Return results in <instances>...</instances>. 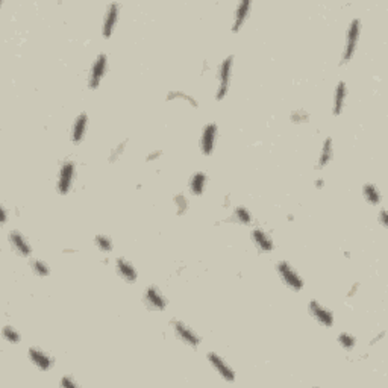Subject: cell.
<instances>
[{
  "mask_svg": "<svg viewBox=\"0 0 388 388\" xmlns=\"http://www.w3.org/2000/svg\"><path fill=\"white\" fill-rule=\"evenodd\" d=\"M232 64H234V56L231 55V56H228L222 62V65L219 68L217 77L220 80V85H219L217 93H215V99H217V100L225 99V96H226V93L229 90V82H231V74H232Z\"/></svg>",
  "mask_w": 388,
  "mask_h": 388,
  "instance_id": "obj_1",
  "label": "cell"
},
{
  "mask_svg": "<svg viewBox=\"0 0 388 388\" xmlns=\"http://www.w3.org/2000/svg\"><path fill=\"white\" fill-rule=\"evenodd\" d=\"M276 270H278L279 276L282 278V281H284L288 287H291L293 290H300L302 287H304V279H302V278L297 275V272H296L288 263H285V261L278 263V264H276Z\"/></svg>",
  "mask_w": 388,
  "mask_h": 388,
  "instance_id": "obj_2",
  "label": "cell"
},
{
  "mask_svg": "<svg viewBox=\"0 0 388 388\" xmlns=\"http://www.w3.org/2000/svg\"><path fill=\"white\" fill-rule=\"evenodd\" d=\"M360 30H361V21L357 18L351 23L349 30H348V39H346V49H344L343 53V62H349L355 53L357 49V42L360 38Z\"/></svg>",
  "mask_w": 388,
  "mask_h": 388,
  "instance_id": "obj_3",
  "label": "cell"
},
{
  "mask_svg": "<svg viewBox=\"0 0 388 388\" xmlns=\"http://www.w3.org/2000/svg\"><path fill=\"white\" fill-rule=\"evenodd\" d=\"M74 173H76V165L71 161H65L61 165L59 175H58V191L61 194H67L71 188L73 179H74Z\"/></svg>",
  "mask_w": 388,
  "mask_h": 388,
  "instance_id": "obj_4",
  "label": "cell"
},
{
  "mask_svg": "<svg viewBox=\"0 0 388 388\" xmlns=\"http://www.w3.org/2000/svg\"><path fill=\"white\" fill-rule=\"evenodd\" d=\"M215 138H217V124L209 123L203 127L202 138H200V147L203 155H211L214 152Z\"/></svg>",
  "mask_w": 388,
  "mask_h": 388,
  "instance_id": "obj_5",
  "label": "cell"
},
{
  "mask_svg": "<svg viewBox=\"0 0 388 388\" xmlns=\"http://www.w3.org/2000/svg\"><path fill=\"white\" fill-rule=\"evenodd\" d=\"M106 65H108V58L105 53L99 55L97 59L94 61L93 64V68H91V73H90V88L91 90H96L99 87V83L102 80V77L105 76V71H106Z\"/></svg>",
  "mask_w": 388,
  "mask_h": 388,
  "instance_id": "obj_6",
  "label": "cell"
},
{
  "mask_svg": "<svg viewBox=\"0 0 388 388\" xmlns=\"http://www.w3.org/2000/svg\"><path fill=\"white\" fill-rule=\"evenodd\" d=\"M29 358L30 361L42 372H47L53 367V358L47 355L44 351H41L39 348H30L29 349Z\"/></svg>",
  "mask_w": 388,
  "mask_h": 388,
  "instance_id": "obj_7",
  "label": "cell"
},
{
  "mask_svg": "<svg viewBox=\"0 0 388 388\" xmlns=\"http://www.w3.org/2000/svg\"><path fill=\"white\" fill-rule=\"evenodd\" d=\"M144 302L147 304V307H150L152 310L156 311H162L167 307V300L162 296V293L159 291V288L156 287H149L144 293Z\"/></svg>",
  "mask_w": 388,
  "mask_h": 388,
  "instance_id": "obj_8",
  "label": "cell"
},
{
  "mask_svg": "<svg viewBox=\"0 0 388 388\" xmlns=\"http://www.w3.org/2000/svg\"><path fill=\"white\" fill-rule=\"evenodd\" d=\"M173 328H175L178 337H179L184 343L190 344V346H193V348L199 346V343H200L199 335H197L193 329H190L185 323H182V322H179V320H173Z\"/></svg>",
  "mask_w": 388,
  "mask_h": 388,
  "instance_id": "obj_9",
  "label": "cell"
},
{
  "mask_svg": "<svg viewBox=\"0 0 388 388\" xmlns=\"http://www.w3.org/2000/svg\"><path fill=\"white\" fill-rule=\"evenodd\" d=\"M310 313H311V316H313L319 323H322L323 326L331 328V326L334 325V316H332V313H331L328 308L322 307L319 302H316V300H313L311 304H310Z\"/></svg>",
  "mask_w": 388,
  "mask_h": 388,
  "instance_id": "obj_10",
  "label": "cell"
},
{
  "mask_svg": "<svg viewBox=\"0 0 388 388\" xmlns=\"http://www.w3.org/2000/svg\"><path fill=\"white\" fill-rule=\"evenodd\" d=\"M208 360H209V363H211V366L217 370L222 376H223V379H226V381H235V373H234V370L219 357V355H215V354H209L208 355Z\"/></svg>",
  "mask_w": 388,
  "mask_h": 388,
  "instance_id": "obj_11",
  "label": "cell"
},
{
  "mask_svg": "<svg viewBox=\"0 0 388 388\" xmlns=\"http://www.w3.org/2000/svg\"><path fill=\"white\" fill-rule=\"evenodd\" d=\"M87 124H88V115L82 112L77 115V118L74 120L73 123V127H71V140L74 143H80L85 132H87Z\"/></svg>",
  "mask_w": 388,
  "mask_h": 388,
  "instance_id": "obj_12",
  "label": "cell"
},
{
  "mask_svg": "<svg viewBox=\"0 0 388 388\" xmlns=\"http://www.w3.org/2000/svg\"><path fill=\"white\" fill-rule=\"evenodd\" d=\"M9 241L12 244V247L15 249V252L21 256H29L32 253V249L27 243V240L18 232V231H12L9 234Z\"/></svg>",
  "mask_w": 388,
  "mask_h": 388,
  "instance_id": "obj_13",
  "label": "cell"
},
{
  "mask_svg": "<svg viewBox=\"0 0 388 388\" xmlns=\"http://www.w3.org/2000/svg\"><path fill=\"white\" fill-rule=\"evenodd\" d=\"M117 17H118V5L117 3H111L108 6L106 17H105V21H103V36L105 38L111 36L112 29L115 26V21H117Z\"/></svg>",
  "mask_w": 388,
  "mask_h": 388,
  "instance_id": "obj_14",
  "label": "cell"
},
{
  "mask_svg": "<svg viewBox=\"0 0 388 388\" xmlns=\"http://www.w3.org/2000/svg\"><path fill=\"white\" fill-rule=\"evenodd\" d=\"M115 266H117L118 275H120L121 278H124L127 282H135V281H137V270H135V267H134L131 263H129V261L123 260V258H118Z\"/></svg>",
  "mask_w": 388,
  "mask_h": 388,
  "instance_id": "obj_15",
  "label": "cell"
},
{
  "mask_svg": "<svg viewBox=\"0 0 388 388\" xmlns=\"http://www.w3.org/2000/svg\"><path fill=\"white\" fill-rule=\"evenodd\" d=\"M252 238H253L255 244L260 247L263 252H272L273 250V241L267 235V232H264L263 229H260V228L253 229L252 231Z\"/></svg>",
  "mask_w": 388,
  "mask_h": 388,
  "instance_id": "obj_16",
  "label": "cell"
},
{
  "mask_svg": "<svg viewBox=\"0 0 388 388\" xmlns=\"http://www.w3.org/2000/svg\"><path fill=\"white\" fill-rule=\"evenodd\" d=\"M206 182H208V178L205 173H202V171H197V173H194L190 179V190L193 194L196 196H200L206 187Z\"/></svg>",
  "mask_w": 388,
  "mask_h": 388,
  "instance_id": "obj_17",
  "label": "cell"
},
{
  "mask_svg": "<svg viewBox=\"0 0 388 388\" xmlns=\"http://www.w3.org/2000/svg\"><path fill=\"white\" fill-rule=\"evenodd\" d=\"M346 83L340 82L338 87L335 90V99H334V115H340L343 111V105H344V99H346Z\"/></svg>",
  "mask_w": 388,
  "mask_h": 388,
  "instance_id": "obj_18",
  "label": "cell"
},
{
  "mask_svg": "<svg viewBox=\"0 0 388 388\" xmlns=\"http://www.w3.org/2000/svg\"><path fill=\"white\" fill-rule=\"evenodd\" d=\"M249 9H250V2H243L238 5V9L235 12V23L232 26L234 32H238L243 26V23L246 21L247 15H249Z\"/></svg>",
  "mask_w": 388,
  "mask_h": 388,
  "instance_id": "obj_19",
  "label": "cell"
},
{
  "mask_svg": "<svg viewBox=\"0 0 388 388\" xmlns=\"http://www.w3.org/2000/svg\"><path fill=\"white\" fill-rule=\"evenodd\" d=\"M332 159V140L331 138H326L325 140V144H323V149H322V153H320V158H319V167H326Z\"/></svg>",
  "mask_w": 388,
  "mask_h": 388,
  "instance_id": "obj_20",
  "label": "cell"
},
{
  "mask_svg": "<svg viewBox=\"0 0 388 388\" xmlns=\"http://www.w3.org/2000/svg\"><path fill=\"white\" fill-rule=\"evenodd\" d=\"M363 193H364V197L369 200V203H372V205H378V203L381 202V193H379V190H378V187H376V185H373V184H367V185H364Z\"/></svg>",
  "mask_w": 388,
  "mask_h": 388,
  "instance_id": "obj_21",
  "label": "cell"
},
{
  "mask_svg": "<svg viewBox=\"0 0 388 388\" xmlns=\"http://www.w3.org/2000/svg\"><path fill=\"white\" fill-rule=\"evenodd\" d=\"M234 217H235V220H237L238 223H243V225H250V223H252V215H250V212L247 211V208H244V206H238V208L235 209Z\"/></svg>",
  "mask_w": 388,
  "mask_h": 388,
  "instance_id": "obj_22",
  "label": "cell"
},
{
  "mask_svg": "<svg viewBox=\"0 0 388 388\" xmlns=\"http://www.w3.org/2000/svg\"><path fill=\"white\" fill-rule=\"evenodd\" d=\"M338 343H340L346 351H352V349L355 348L357 340H355L354 335H351V334H348V332H343V334L338 335Z\"/></svg>",
  "mask_w": 388,
  "mask_h": 388,
  "instance_id": "obj_23",
  "label": "cell"
},
{
  "mask_svg": "<svg viewBox=\"0 0 388 388\" xmlns=\"http://www.w3.org/2000/svg\"><path fill=\"white\" fill-rule=\"evenodd\" d=\"M175 99H182V100L188 102V103H190L191 106H194V108L199 106V103L196 102L194 97H191V96H188V94H185V93H182V91H171V93H168L167 100H175Z\"/></svg>",
  "mask_w": 388,
  "mask_h": 388,
  "instance_id": "obj_24",
  "label": "cell"
},
{
  "mask_svg": "<svg viewBox=\"0 0 388 388\" xmlns=\"http://www.w3.org/2000/svg\"><path fill=\"white\" fill-rule=\"evenodd\" d=\"M94 243L96 246L102 250V252H111L112 250V240L106 235H96L94 238Z\"/></svg>",
  "mask_w": 388,
  "mask_h": 388,
  "instance_id": "obj_25",
  "label": "cell"
},
{
  "mask_svg": "<svg viewBox=\"0 0 388 388\" xmlns=\"http://www.w3.org/2000/svg\"><path fill=\"white\" fill-rule=\"evenodd\" d=\"M175 205H176V212H178V215L185 214L187 209H188V200H187V197H185L184 194L175 196Z\"/></svg>",
  "mask_w": 388,
  "mask_h": 388,
  "instance_id": "obj_26",
  "label": "cell"
},
{
  "mask_svg": "<svg viewBox=\"0 0 388 388\" xmlns=\"http://www.w3.org/2000/svg\"><path fill=\"white\" fill-rule=\"evenodd\" d=\"M32 270L38 275V276H47L49 275V267H47V264L46 263H42V261H39V260H35V261H32Z\"/></svg>",
  "mask_w": 388,
  "mask_h": 388,
  "instance_id": "obj_27",
  "label": "cell"
},
{
  "mask_svg": "<svg viewBox=\"0 0 388 388\" xmlns=\"http://www.w3.org/2000/svg\"><path fill=\"white\" fill-rule=\"evenodd\" d=\"M3 337H5L9 343H14V344L20 343V334H18L12 326H5V329H3Z\"/></svg>",
  "mask_w": 388,
  "mask_h": 388,
  "instance_id": "obj_28",
  "label": "cell"
},
{
  "mask_svg": "<svg viewBox=\"0 0 388 388\" xmlns=\"http://www.w3.org/2000/svg\"><path fill=\"white\" fill-rule=\"evenodd\" d=\"M291 120L294 123H307L310 120V114L304 109H297L291 114Z\"/></svg>",
  "mask_w": 388,
  "mask_h": 388,
  "instance_id": "obj_29",
  "label": "cell"
},
{
  "mask_svg": "<svg viewBox=\"0 0 388 388\" xmlns=\"http://www.w3.org/2000/svg\"><path fill=\"white\" fill-rule=\"evenodd\" d=\"M126 144H127V140H124L123 143H120V144H118L112 152H111V155H109V161H111V162H115V161L121 156V153H123V150H124Z\"/></svg>",
  "mask_w": 388,
  "mask_h": 388,
  "instance_id": "obj_30",
  "label": "cell"
},
{
  "mask_svg": "<svg viewBox=\"0 0 388 388\" xmlns=\"http://www.w3.org/2000/svg\"><path fill=\"white\" fill-rule=\"evenodd\" d=\"M61 385L62 387H77V384L74 382V379L71 376H64L61 379Z\"/></svg>",
  "mask_w": 388,
  "mask_h": 388,
  "instance_id": "obj_31",
  "label": "cell"
},
{
  "mask_svg": "<svg viewBox=\"0 0 388 388\" xmlns=\"http://www.w3.org/2000/svg\"><path fill=\"white\" fill-rule=\"evenodd\" d=\"M162 155V150H155V152H152L149 156H147V161H155V159H158V156H161Z\"/></svg>",
  "mask_w": 388,
  "mask_h": 388,
  "instance_id": "obj_32",
  "label": "cell"
},
{
  "mask_svg": "<svg viewBox=\"0 0 388 388\" xmlns=\"http://www.w3.org/2000/svg\"><path fill=\"white\" fill-rule=\"evenodd\" d=\"M379 220H381L382 226H384V228H387V211H385V209H382V211H381Z\"/></svg>",
  "mask_w": 388,
  "mask_h": 388,
  "instance_id": "obj_33",
  "label": "cell"
},
{
  "mask_svg": "<svg viewBox=\"0 0 388 388\" xmlns=\"http://www.w3.org/2000/svg\"><path fill=\"white\" fill-rule=\"evenodd\" d=\"M6 220H8V212H6V208L3 206V208H2V223L5 225Z\"/></svg>",
  "mask_w": 388,
  "mask_h": 388,
  "instance_id": "obj_34",
  "label": "cell"
},
{
  "mask_svg": "<svg viewBox=\"0 0 388 388\" xmlns=\"http://www.w3.org/2000/svg\"><path fill=\"white\" fill-rule=\"evenodd\" d=\"M358 287H360V284H358V282H357V284H355V285H354V288H352V290H351V291H349V294H348V297H351V296H354V294H355V293H357V290H358Z\"/></svg>",
  "mask_w": 388,
  "mask_h": 388,
  "instance_id": "obj_35",
  "label": "cell"
},
{
  "mask_svg": "<svg viewBox=\"0 0 388 388\" xmlns=\"http://www.w3.org/2000/svg\"><path fill=\"white\" fill-rule=\"evenodd\" d=\"M323 185H325V181H323V179H317V181H316V187H317V188H323Z\"/></svg>",
  "mask_w": 388,
  "mask_h": 388,
  "instance_id": "obj_36",
  "label": "cell"
}]
</instances>
